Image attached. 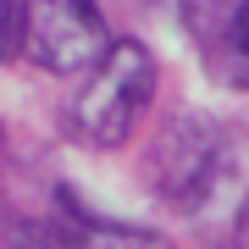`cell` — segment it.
<instances>
[{
	"mask_svg": "<svg viewBox=\"0 0 249 249\" xmlns=\"http://www.w3.org/2000/svg\"><path fill=\"white\" fill-rule=\"evenodd\" d=\"M155 78H160V67H155L150 45L116 39L106 50V61L94 72H83L78 94H72V133L89 150H122L155 100Z\"/></svg>",
	"mask_w": 249,
	"mask_h": 249,
	"instance_id": "obj_1",
	"label": "cell"
},
{
	"mask_svg": "<svg viewBox=\"0 0 249 249\" xmlns=\"http://www.w3.org/2000/svg\"><path fill=\"white\" fill-rule=\"evenodd\" d=\"M116 45L100 0H28L22 6V50L34 67L55 78H83Z\"/></svg>",
	"mask_w": 249,
	"mask_h": 249,
	"instance_id": "obj_2",
	"label": "cell"
},
{
	"mask_svg": "<svg viewBox=\"0 0 249 249\" xmlns=\"http://www.w3.org/2000/svg\"><path fill=\"white\" fill-rule=\"evenodd\" d=\"M150 178L178 211H199L227 178V139L211 116H178L150 150Z\"/></svg>",
	"mask_w": 249,
	"mask_h": 249,
	"instance_id": "obj_3",
	"label": "cell"
},
{
	"mask_svg": "<svg viewBox=\"0 0 249 249\" xmlns=\"http://www.w3.org/2000/svg\"><path fill=\"white\" fill-rule=\"evenodd\" d=\"M55 249H172V238H160L150 227L106 222L72 194H61L55 199Z\"/></svg>",
	"mask_w": 249,
	"mask_h": 249,
	"instance_id": "obj_4",
	"label": "cell"
},
{
	"mask_svg": "<svg viewBox=\"0 0 249 249\" xmlns=\"http://www.w3.org/2000/svg\"><path fill=\"white\" fill-rule=\"evenodd\" d=\"M244 11H249V0H178L183 34L205 50V61H211V55L232 39V28H238Z\"/></svg>",
	"mask_w": 249,
	"mask_h": 249,
	"instance_id": "obj_5",
	"label": "cell"
},
{
	"mask_svg": "<svg viewBox=\"0 0 249 249\" xmlns=\"http://www.w3.org/2000/svg\"><path fill=\"white\" fill-rule=\"evenodd\" d=\"M211 72H216L222 83H232V89H249V11L238 17L232 39H227V45L211 55Z\"/></svg>",
	"mask_w": 249,
	"mask_h": 249,
	"instance_id": "obj_6",
	"label": "cell"
},
{
	"mask_svg": "<svg viewBox=\"0 0 249 249\" xmlns=\"http://www.w3.org/2000/svg\"><path fill=\"white\" fill-rule=\"evenodd\" d=\"M22 6L28 0H0V61L22 50Z\"/></svg>",
	"mask_w": 249,
	"mask_h": 249,
	"instance_id": "obj_7",
	"label": "cell"
},
{
	"mask_svg": "<svg viewBox=\"0 0 249 249\" xmlns=\"http://www.w3.org/2000/svg\"><path fill=\"white\" fill-rule=\"evenodd\" d=\"M232 249H249V194L238 205V222H232Z\"/></svg>",
	"mask_w": 249,
	"mask_h": 249,
	"instance_id": "obj_8",
	"label": "cell"
}]
</instances>
